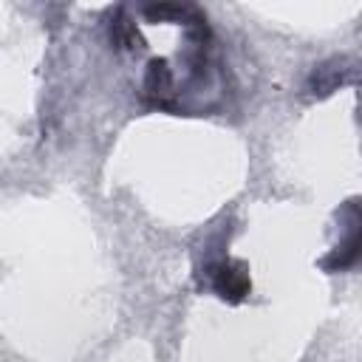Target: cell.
<instances>
[{
  "label": "cell",
  "mask_w": 362,
  "mask_h": 362,
  "mask_svg": "<svg viewBox=\"0 0 362 362\" xmlns=\"http://www.w3.org/2000/svg\"><path fill=\"white\" fill-rule=\"evenodd\" d=\"M206 280H209V288L221 300H226V303H240L252 291L249 266L243 260H218V263H209L206 266Z\"/></svg>",
  "instance_id": "6da1fadb"
},
{
  "label": "cell",
  "mask_w": 362,
  "mask_h": 362,
  "mask_svg": "<svg viewBox=\"0 0 362 362\" xmlns=\"http://www.w3.org/2000/svg\"><path fill=\"white\" fill-rule=\"evenodd\" d=\"M359 243H362V238H359V218H354L345 240H339V246L328 257H322L320 266L325 272H345V269H351L356 263V257H359Z\"/></svg>",
  "instance_id": "7a4b0ae2"
}]
</instances>
